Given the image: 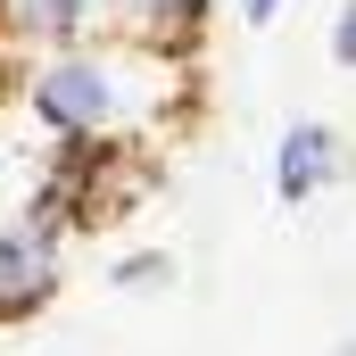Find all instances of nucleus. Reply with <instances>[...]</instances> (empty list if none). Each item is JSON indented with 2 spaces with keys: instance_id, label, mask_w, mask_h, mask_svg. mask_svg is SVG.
<instances>
[{
  "instance_id": "f257e3e1",
  "label": "nucleus",
  "mask_w": 356,
  "mask_h": 356,
  "mask_svg": "<svg viewBox=\"0 0 356 356\" xmlns=\"http://www.w3.org/2000/svg\"><path fill=\"white\" fill-rule=\"evenodd\" d=\"M17 99L42 133H75V141H108V149H133L141 133L175 124L191 108V58L158 50V42H133V33H91L67 50H42L25 58Z\"/></svg>"
},
{
  "instance_id": "f03ea898",
  "label": "nucleus",
  "mask_w": 356,
  "mask_h": 356,
  "mask_svg": "<svg viewBox=\"0 0 356 356\" xmlns=\"http://www.w3.org/2000/svg\"><path fill=\"white\" fill-rule=\"evenodd\" d=\"M67 224L50 216V207H17V216H0V323H25V315H42L50 298H58V282H67Z\"/></svg>"
},
{
  "instance_id": "7ed1b4c3",
  "label": "nucleus",
  "mask_w": 356,
  "mask_h": 356,
  "mask_svg": "<svg viewBox=\"0 0 356 356\" xmlns=\"http://www.w3.org/2000/svg\"><path fill=\"white\" fill-rule=\"evenodd\" d=\"M91 33H108V0H0V50H17V58L67 50Z\"/></svg>"
},
{
  "instance_id": "20e7f679",
  "label": "nucleus",
  "mask_w": 356,
  "mask_h": 356,
  "mask_svg": "<svg viewBox=\"0 0 356 356\" xmlns=\"http://www.w3.org/2000/svg\"><path fill=\"white\" fill-rule=\"evenodd\" d=\"M340 175V124L323 116H290L282 141H273V199L282 207H315Z\"/></svg>"
},
{
  "instance_id": "39448f33",
  "label": "nucleus",
  "mask_w": 356,
  "mask_h": 356,
  "mask_svg": "<svg viewBox=\"0 0 356 356\" xmlns=\"http://www.w3.org/2000/svg\"><path fill=\"white\" fill-rule=\"evenodd\" d=\"M216 0H108V33H133V42H158V50H191L207 33Z\"/></svg>"
},
{
  "instance_id": "423d86ee",
  "label": "nucleus",
  "mask_w": 356,
  "mask_h": 356,
  "mask_svg": "<svg viewBox=\"0 0 356 356\" xmlns=\"http://www.w3.org/2000/svg\"><path fill=\"white\" fill-rule=\"evenodd\" d=\"M166 282H175V249H116L108 257V290L141 298V290H166Z\"/></svg>"
},
{
  "instance_id": "0eeeda50",
  "label": "nucleus",
  "mask_w": 356,
  "mask_h": 356,
  "mask_svg": "<svg viewBox=\"0 0 356 356\" xmlns=\"http://www.w3.org/2000/svg\"><path fill=\"white\" fill-rule=\"evenodd\" d=\"M323 50H332V67H340V75L356 67V8H348V0L332 8V33H323Z\"/></svg>"
},
{
  "instance_id": "6e6552de",
  "label": "nucleus",
  "mask_w": 356,
  "mask_h": 356,
  "mask_svg": "<svg viewBox=\"0 0 356 356\" xmlns=\"http://www.w3.org/2000/svg\"><path fill=\"white\" fill-rule=\"evenodd\" d=\"M273 17H282V0H241V25H249V33H257V25H273Z\"/></svg>"
}]
</instances>
